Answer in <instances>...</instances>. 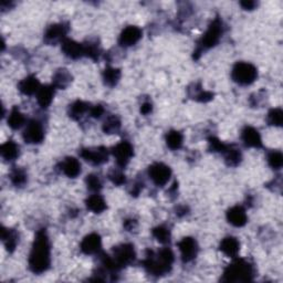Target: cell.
Returning a JSON list of instances; mask_svg holds the SVG:
<instances>
[{"instance_id":"obj_1","label":"cell","mask_w":283,"mask_h":283,"mask_svg":"<svg viewBox=\"0 0 283 283\" xmlns=\"http://www.w3.org/2000/svg\"><path fill=\"white\" fill-rule=\"evenodd\" d=\"M51 248L45 229L37 233L34 246L29 256V268L36 275H41L50 268Z\"/></svg>"},{"instance_id":"obj_2","label":"cell","mask_w":283,"mask_h":283,"mask_svg":"<svg viewBox=\"0 0 283 283\" xmlns=\"http://www.w3.org/2000/svg\"><path fill=\"white\" fill-rule=\"evenodd\" d=\"M174 253L171 249L164 248L157 253L148 251L147 257L143 261L144 268L152 276H164L172 270L174 263Z\"/></svg>"},{"instance_id":"obj_3","label":"cell","mask_w":283,"mask_h":283,"mask_svg":"<svg viewBox=\"0 0 283 283\" xmlns=\"http://www.w3.org/2000/svg\"><path fill=\"white\" fill-rule=\"evenodd\" d=\"M254 269L243 259H236L224 272L225 282H249L253 279Z\"/></svg>"},{"instance_id":"obj_4","label":"cell","mask_w":283,"mask_h":283,"mask_svg":"<svg viewBox=\"0 0 283 283\" xmlns=\"http://www.w3.org/2000/svg\"><path fill=\"white\" fill-rule=\"evenodd\" d=\"M224 34V23L220 20L219 18H216L214 21L210 23L208 29L205 32V35L201 37V39L198 42L197 50L194 54L196 59L201 52H204L205 50H208L212 47H215L220 41L221 37Z\"/></svg>"},{"instance_id":"obj_5","label":"cell","mask_w":283,"mask_h":283,"mask_svg":"<svg viewBox=\"0 0 283 283\" xmlns=\"http://www.w3.org/2000/svg\"><path fill=\"white\" fill-rule=\"evenodd\" d=\"M231 78L239 86H249L258 78V70L249 62H238L231 71Z\"/></svg>"},{"instance_id":"obj_6","label":"cell","mask_w":283,"mask_h":283,"mask_svg":"<svg viewBox=\"0 0 283 283\" xmlns=\"http://www.w3.org/2000/svg\"><path fill=\"white\" fill-rule=\"evenodd\" d=\"M113 260L120 269L130 266L135 261L136 252L131 243H123L113 249Z\"/></svg>"},{"instance_id":"obj_7","label":"cell","mask_w":283,"mask_h":283,"mask_svg":"<svg viewBox=\"0 0 283 283\" xmlns=\"http://www.w3.org/2000/svg\"><path fill=\"white\" fill-rule=\"evenodd\" d=\"M148 176L155 185L163 187L168 183L172 176V169L163 163H155L148 168Z\"/></svg>"},{"instance_id":"obj_8","label":"cell","mask_w":283,"mask_h":283,"mask_svg":"<svg viewBox=\"0 0 283 283\" xmlns=\"http://www.w3.org/2000/svg\"><path fill=\"white\" fill-rule=\"evenodd\" d=\"M80 156L92 165H102L107 162L108 150L104 146H98V147L93 148H82L81 152H80Z\"/></svg>"},{"instance_id":"obj_9","label":"cell","mask_w":283,"mask_h":283,"mask_svg":"<svg viewBox=\"0 0 283 283\" xmlns=\"http://www.w3.org/2000/svg\"><path fill=\"white\" fill-rule=\"evenodd\" d=\"M112 154L113 156L115 157L117 165H119L120 167H125L126 165L130 163L131 158L133 157L134 149L133 146H132L129 142L122 141L121 143L113 147Z\"/></svg>"},{"instance_id":"obj_10","label":"cell","mask_w":283,"mask_h":283,"mask_svg":"<svg viewBox=\"0 0 283 283\" xmlns=\"http://www.w3.org/2000/svg\"><path fill=\"white\" fill-rule=\"evenodd\" d=\"M23 140L28 144H40L45 140L44 126L38 121H30L23 132Z\"/></svg>"},{"instance_id":"obj_11","label":"cell","mask_w":283,"mask_h":283,"mask_svg":"<svg viewBox=\"0 0 283 283\" xmlns=\"http://www.w3.org/2000/svg\"><path fill=\"white\" fill-rule=\"evenodd\" d=\"M178 248L182 254V260L184 262H190L197 257L198 244L194 238H183L181 241L178 242Z\"/></svg>"},{"instance_id":"obj_12","label":"cell","mask_w":283,"mask_h":283,"mask_svg":"<svg viewBox=\"0 0 283 283\" xmlns=\"http://www.w3.org/2000/svg\"><path fill=\"white\" fill-rule=\"evenodd\" d=\"M142 35H143V32H142L139 27L129 26L122 31L119 39V44L122 47H132L138 44L141 40Z\"/></svg>"},{"instance_id":"obj_13","label":"cell","mask_w":283,"mask_h":283,"mask_svg":"<svg viewBox=\"0 0 283 283\" xmlns=\"http://www.w3.org/2000/svg\"><path fill=\"white\" fill-rule=\"evenodd\" d=\"M68 34V27L64 23H55L50 26L45 34V41L47 44H56L61 40L65 39Z\"/></svg>"},{"instance_id":"obj_14","label":"cell","mask_w":283,"mask_h":283,"mask_svg":"<svg viewBox=\"0 0 283 283\" xmlns=\"http://www.w3.org/2000/svg\"><path fill=\"white\" fill-rule=\"evenodd\" d=\"M80 248L86 254H96L102 249V239L97 234H90L82 240Z\"/></svg>"},{"instance_id":"obj_15","label":"cell","mask_w":283,"mask_h":283,"mask_svg":"<svg viewBox=\"0 0 283 283\" xmlns=\"http://www.w3.org/2000/svg\"><path fill=\"white\" fill-rule=\"evenodd\" d=\"M62 51L70 59L74 60L80 59L82 58L83 55H86V52H84V45L79 44V42L74 40L68 39V38H65L62 41Z\"/></svg>"},{"instance_id":"obj_16","label":"cell","mask_w":283,"mask_h":283,"mask_svg":"<svg viewBox=\"0 0 283 283\" xmlns=\"http://www.w3.org/2000/svg\"><path fill=\"white\" fill-rule=\"evenodd\" d=\"M227 219L235 227H243L247 224L248 217L243 207L235 206L227 211Z\"/></svg>"},{"instance_id":"obj_17","label":"cell","mask_w":283,"mask_h":283,"mask_svg":"<svg viewBox=\"0 0 283 283\" xmlns=\"http://www.w3.org/2000/svg\"><path fill=\"white\" fill-rule=\"evenodd\" d=\"M241 138H242L244 145L248 146V147L258 148L262 146V140H261L260 133H259L254 127H251V126L244 127L242 131Z\"/></svg>"},{"instance_id":"obj_18","label":"cell","mask_w":283,"mask_h":283,"mask_svg":"<svg viewBox=\"0 0 283 283\" xmlns=\"http://www.w3.org/2000/svg\"><path fill=\"white\" fill-rule=\"evenodd\" d=\"M41 88L39 80L35 75H28L27 78L21 80L18 84V89L25 95H32L37 94Z\"/></svg>"},{"instance_id":"obj_19","label":"cell","mask_w":283,"mask_h":283,"mask_svg":"<svg viewBox=\"0 0 283 283\" xmlns=\"http://www.w3.org/2000/svg\"><path fill=\"white\" fill-rule=\"evenodd\" d=\"M61 171L65 176L75 178L81 174V164L74 157H67L61 163Z\"/></svg>"},{"instance_id":"obj_20","label":"cell","mask_w":283,"mask_h":283,"mask_svg":"<svg viewBox=\"0 0 283 283\" xmlns=\"http://www.w3.org/2000/svg\"><path fill=\"white\" fill-rule=\"evenodd\" d=\"M219 249L229 258H236L240 251V242L235 237H226L220 242Z\"/></svg>"},{"instance_id":"obj_21","label":"cell","mask_w":283,"mask_h":283,"mask_svg":"<svg viewBox=\"0 0 283 283\" xmlns=\"http://www.w3.org/2000/svg\"><path fill=\"white\" fill-rule=\"evenodd\" d=\"M54 96V87L53 86H46L41 87L37 93V100L41 107H48Z\"/></svg>"},{"instance_id":"obj_22","label":"cell","mask_w":283,"mask_h":283,"mask_svg":"<svg viewBox=\"0 0 283 283\" xmlns=\"http://www.w3.org/2000/svg\"><path fill=\"white\" fill-rule=\"evenodd\" d=\"M72 82V75L67 69H59L53 75V87L56 89H65Z\"/></svg>"},{"instance_id":"obj_23","label":"cell","mask_w":283,"mask_h":283,"mask_svg":"<svg viewBox=\"0 0 283 283\" xmlns=\"http://www.w3.org/2000/svg\"><path fill=\"white\" fill-rule=\"evenodd\" d=\"M0 153L3 159L8 162H12L19 156V145H17L13 141H7L6 143L1 145Z\"/></svg>"},{"instance_id":"obj_24","label":"cell","mask_w":283,"mask_h":283,"mask_svg":"<svg viewBox=\"0 0 283 283\" xmlns=\"http://www.w3.org/2000/svg\"><path fill=\"white\" fill-rule=\"evenodd\" d=\"M86 205L88 207V209L93 211L94 214H101V212L104 211L107 207L104 198L97 194L90 196L86 201Z\"/></svg>"},{"instance_id":"obj_25","label":"cell","mask_w":283,"mask_h":283,"mask_svg":"<svg viewBox=\"0 0 283 283\" xmlns=\"http://www.w3.org/2000/svg\"><path fill=\"white\" fill-rule=\"evenodd\" d=\"M1 238L8 251L11 252L16 249L17 243H18V235L15 230L2 228Z\"/></svg>"},{"instance_id":"obj_26","label":"cell","mask_w":283,"mask_h":283,"mask_svg":"<svg viewBox=\"0 0 283 283\" xmlns=\"http://www.w3.org/2000/svg\"><path fill=\"white\" fill-rule=\"evenodd\" d=\"M8 125L11 127L12 130H19L21 126L26 123V117L22 113L18 110L17 107H13L10 114L8 116Z\"/></svg>"},{"instance_id":"obj_27","label":"cell","mask_w":283,"mask_h":283,"mask_svg":"<svg viewBox=\"0 0 283 283\" xmlns=\"http://www.w3.org/2000/svg\"><path fill=\"white\" fill-rule=\"evenodd\" d=\"M225 154V160H226V164L228 165V166H238L241 162V153H240V150L238 148H235V147H231V146H228L227 149L224 152Z\"/></svg>"},{"instance_id":"obj_28","label":"cell","mask_w":283,"mask_h":283,"mask_svg":"<svg viewBox=\"0 0 283 283\" xmlns=\"http://www.w3.org/2000/svg\"><path fill=\"white\" fill-rule=\"evenodd\" d=\"M90 110L89 105L83 101H75L69 107V114L74 120H79L82 117L84 113H87Z\"/></svg>"},{"instance_id":"obj_29","label":"cell","mask_w":283,"mask_h":283,"mask_svg":"<svg viewBox=\"0 0 283 283\" xmlns=\"http://www.w3.org/2000/svg\"><path fill=\"white\" fill-rule=\"evenodd\" d=\"M121 71L115 68H106L103 72V80L107 87H114L120 81Z\"/></svg>"},{"instance_id":"obj_30","label":"cell","mask_w":283,"mask_h":283,"mask_svg":"<svg viewBox=\"0 0 283 283\" xmlns=\"http://www.w3.org/2000/svg\"><path fill=\"white\" fill-rule=\"evenodd\" d=\"M183 134L178 131H171L166 135V144L171 149H179L183 145Z\"/></svg>"},{"instance_id":"obj_31","label":"cell","mask_w":283,"mask_h":283,"mask_svg":"<svg viewBox=\"0 0 283 283\" xmlns=\"http://www.w3.org/2000/svg\"><path fill=\"white\" fill-rule=\"evenodd\" d=\"M121 129V120L116 115L108 116L103 124V131L105 134H114Z\"/></svg>"},{"instance_id":"obj_32","label":"cell","mask_w":283,"mask_h":283,"mask_svg":"<svg viewBox=\"0 0 283 283\" xmlns=\"http://www.w3.org/2000/svg\"><path fill=\"white\" fill-rule=\"evenodd\" d=\"M153 236L160 243H168L171 241V231L165 226H158V227L154 228Z\"/></svg>"},{"instance_id":"obj_33","label":"cell","mask_w":283,"mask_h":283,"mask_svg":"<svg viewBox=\"0 0 283 283\" xmlns=\"http://www.w3.org/2000/svg\"><path fill=\"white\" fill-rule=\"evenodd\" d=\"M283 122V111L280 107L272 108L268 113V123L272 126H281Z\"/></svg>"},{"instance_id":"obj_34","label":"cell","mask_w":283,"mask_h":283,"mask_svg":"<svg viewBox=\"0 0 283 283\" xmlns=\"http://www.w3.org/2000/svg\"><path fill=\"white\" fill-rule=\"evenodd\" d=\"M84 45V52L87 56L93 60H97L98 55H100V47H98L96 41H88Z\"/></svg>"},{"instance_id":"obj_35","label":"cell","mask_w":283,"mask_h":283,"mask_svg":"<svg viewBox=\"0 0 283 283\" xmlns=\"http://www.w3.org/2000/svg\"><path fill=\"white\" fill-rule=\"evenodd\" d=\"M10 181L15 186H22L27 183V174L22 169L16 168L10 174Z\"/></svg>"},{"instance_id":"obj_36","label":"cell","mask_w":283,"mask_h":283,"mask_svg":"<svg viewBox=\"0 0 283 283\" xmlns=\"http://www.w3.org/2000/svg\"><path fill=\"white\" fill-rule=\"evenodd\" d=\"M268 163L273 169H280L283 165V155L279 150H273L268 155Z\"/></svg>"},{"instance_id":"obj_37","label":"cell","mask_w":283,"mask_h":283,"mask_svg":"<svg viewBox=\"0 0 283 283\" xmlns=\"http://www.w3.org/2000/svg\"><path fill=\"white\" fill-rule=\"evenodd\" d=\"M190 96L196 101L208 102V101L212 100V96H214V94H212L211 92L204 91V89L199 88V89L194 90V93H190Z\"/></svg>"},{"instance_id":"obj_38","label":"cell","mask_w":283,"mask_h":283,"mask_svg":"<svg viewBox=\"0 0 283 283\" xmlns=\"http://www.w3.org/2000/svg\"><path fill=\"white\" fill-rule=\"evenodd\" d=\"M86 183H87V186L90 190L92 191H100L101 188H102V183L100 181V178L96 175H88L86 178Z\"/></svg>"},{"instance_id":"obj_39","label":"cell","mask_w":283,"mask_h":283,"mask_svg":"<svg viewBox=\"0 0 283 283\" xmlns=\"http://www.w3.org/2000/svg\"><path fill=\"white\" fill-rule=\"evenodd\" d=\"M108 178L111 179V182L113 184H115L117 186L123 185L126 181L124 174L121 171H115V169H113V171L110 172V174H108Z\"/></svg>"},{"instance_id":"obj_40","label":"cell","mask_w":283,"mask_h":283,"mask_svg":"<svg viewBox=\"0 0 283 283\" xmlns=\"http://www.w3.org/2000/svg\"><path fill=\"white\" fill-rule=\"evenodd\" d=\"M209 146H210V149L214 150V152H220V153H224L228 147V145L224 144L223 142H220L218 139H216V138L209 139Z\"/></svg>"},{"instance_id":"obj_41","label":"cell","mask_w":283,"mask_h":283,"mask_svg":"<svg viewBox=\"0 0 283 283\" xmlns=\"http://www.w3.org/2000/svg\"><path fill=\"white\" fill-rule=\"evenodd\" d=\"M103 113H104V108L101 105H95V106H92L90 107V114L91 116L95 117V119H100V117L103 115Z\"/></svg>"},{"instance_id":"obj_42","label":"cell","mask_w":283,"mask_h":283,"mask_svg":"<svg viewBox=\"0 0 283 283\" xmlns=\"http://www.w3.org/2000/svg\"><path fill=\"white\" fill-rule=\"evenodd\" d=\"M152 110H153V105H152V103H149V102H145L141 106V113H143L144 115L149 114V113L152 112Z\"/></svg>"},{"instance_id":"obj_43","label":"cell","mask_w":283,"mask_h":283,"mask_svg":"<svg viewBox=\"0 0 283 283\" xmlns=\"http://www.w3.org/2000/svg\"><path fill=\"white\" fill-rule=\"evenodd\" d=\"M241 6L243 9H246V10H252V9L257 6V3L254 1H242Z\"/></svg>"},{"instance_id":"obj_44","label":"cell","mask_w":283,"mask_h":283,"mask_svg":"<svg viewBox=\"0 0 283 283\" xmlns=\"http://www.w3.org/2000/svg\"><path fill=\"white\" fill-rule=\"evenodd\" d=\"M136 226H138V223H136L135 220H126L125 221V224H124V227L129 230V231H131V230H133Z\"/></svg>"}]
</instances>
